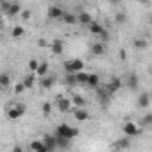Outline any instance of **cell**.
I'll list each match as a JSON object with an SVG mask.
<instances>
[{
	"label": "cell",
	"mask_w": 152,
	"mask_h": 152,
	"mask_svg": "<svg viewBox=\"0 0 152 152\" xmlns=\"http://www.w3.org/2000/svg\"><path fill=\"white\" fill-rule=\"evenodd\" d=\"M25 106L22 104V102H11L9 106H7V109H6V115H7V118L9 120H18L20 116H23L25 115Z\"/></svg>",
	"instance_id": "1"
},
{
	"label": "cell",
	"mask_w": 152,
	"mask_h": 152,
	"mask_svg": "<svg viewBox=\"0 0 152 152\" xmlns=\"http://www.w3.org/2000/svg\"><path fill=\"white\" fill-rule=\"evenodd\" d=\"M56 134H57V136H63V138H66V140L72 141L73 138L79 136V129H75V127H72V125H66V124H61V125H57Z\"/></svg>",
	"instance_id": "2"
},
{
	"label": "cell",
	"mask_w": 152,
	"mask_h": 152,
	"mask_svg": "<svg viewBox=\"0 0 152 152\" xmlns=\"http://www.w3.org/2000/svg\"><path fill=\"white\" fill-rule=\"evenodd\" d=\"M83 70H84V63H83L81 59H70V61H64V72H66V73L75 75V73H79V72H83Z\"/></svg>",
	"instance_id": "3"
},
{
	"label": "cell",
	"mask_w": 152,
	"mask_h": 152,
	"mask_svg": "<svg viewBox=\"0 0 152 152\" xmlns=\"http://www.w3.org/2000/svg\"><path fill=\"white\" fill-rule=\"evenodd\" d=\"M0 7H2L6 11V15H9V16H16V15L22 13V6L20 4H15V2H2V4H0Z\"/></svg>",
	"instance_id": "4"
},
{
	"label": "cell",
	"mask_w": 152,
	"mask_h": 152,
	"mask_svg": "<svg viewBox=\"0 0 152 152\" xmlns=\"http://www.w3.org/2000/svg\"><path fill=\"white\" fill-rule=\"evenodd\" d=\"M124 86V83H122V79H118V77H113L111 81H107V84L104 86V90L109 93V95H113V93H116L120 88Z\"/></svg>",
	"instance_id": "5"
},
{
	"label": "cell",
	"mask_w": 152,
	"mask_h": 152,
	"mask_svg": "<svg viewBox=\"0 0 152 152\" xmlns=\"http://www.w3.org/2000/svg\"><path fill=\"white\" fill-rule=\"evenodd\" d=\"M122 129H124V134H127V136H138V134H141V129L134 122H125Z\"/></svg>",
	"instance_id": "6"
},
{
	"label": "cell",
	"mask_w": 152,
	"mask_h": 152,
	"mask_svg": "<svg viewBox=\"0 0 152 152\" xmlns=\"http://www.w3.org/2000/svg\"><path fill=\"white\" fill-rule=\"evenodd\" d=\"M41 143H43V147H45L48 152H54V150H56V141H54V136L45 134V136H43V140H41Z\"/></svg>",
	"instance_id": "7"
},
{
	"label": "cell",
	"mask_w": 152,
	"mask_h": 152,
	"mask_svg": "<svg viewBox=\"0 0 152 152\" xmlns=\"http://www.w3.org/2000/svg\"><path fill=\"white\" fill-rule=\"evenodd\" d=\"M138 84H140V77L136 73H129V77H127V88L131 91H136L138 90Z\"/></svg>",
	"instance_id": "8"
},
{
	"label": "cell",
	"mask_w": 152,
	"mask_h": 152,
	"mask_svg": "<svg viewBox=\"0 0 152 152\" xmlns=\"http://www.w3.org/2000/svg\"><path fill=\"white\" fill-rule=\"evenodd\" d=\"M63 15H64V11H63L59 6H50V7H48V16H50L52 20L63 18Z\"/></svg>",
	"instance_id": "9"
},
{
	"label": "cell",
	"mask_w": 152,
	"mask_h": 152,
	"mask_svg": "<svg viewBox=\"0 0 152 152\" xmlns=\"http://www.w3.org/2000/svg\"><path fill=\"white\" fill-rule=\"evenodd\" d=\"M50 50H52V54L61 56V54H63V50H64L63 41H61V39H54V41H52V45H50Z\"/></svg>",
	"instance_id": "10"
},
{
	"label": "cell",
	"mask_w": 152,
	"mask_h": 152,
	"mask_svg": "<svg viewBox=\"0 0 152 152\" xmlns=\"http://www.w3.org/2000/svg\"><path fill=\"white\" fill-rule=\"evenodd\" d=\"M93 22V18H91V15L90 13H86V11H83L81 15H77V23H83V25H90Z\"/></svg>",
	"instance_id": "11"
},
{
	"label": "cell",
	"mask_w": 152,
	"mask_h": 152,
	"mask_svg": "<svg viewBox=\"0 0 152 152\" xmlns=\"http://www.w3.org/2000/svg\"><path fill=\"white\" fill-rule=\"evenodd\" d=\"M54 141H56V148H68L70 147V140L63 138V136H54Z\"/></svg>",
	"instance_id": "12"
},
{
	"label": "cell",
	"mask_w": 152,
	"mask_h": 152,
	"mask_svg": "<svg viewBox=\"0 0 152 152\" xmlns=\"http://www.w3.org/2000/svg\"><path fill=\"white\" fill-rule=\"evenodd\" d=\"M22 84H23V88H25V90H31V88H34V84H36V75H34V73H29L27 77L22 81Z\"/></svg>",
	"instance_id": "13"
},
{
	"label": "cell",
	"mask_w": 152,
	"mask_h": 152,
	"mask_svg": "<svg viewBox=\"0 0 152 152\" xmlns=\"http://www.w3.org/2000/svg\"><path fill=\"white\" fill-rule=\"evenodd\" d=\"M99 84H100V79H99V75H95V73H88V81H86V86H90V88H99Z\"/></svg>",
	"instance_id": "14"
},
{
	"label": "cell",
	"mask_w": 152,
	"mask_h": 152,
	"mask_svg": "<svg viewBox=\"0 0 152 152\" xmlns=\"http://www.w3.org/2000/svg\"><path fill=\"white\" fill-rule=\"evenodd\" d=\"M150 106V95L148 93H141L140 97H138V107H148Z\"/></svg>",
	"instance_id": "15"
},
{
	"label": "cell",
	"mask_w": 152,
	"mask_h": 152,
	"mask_svg": "<svg viewBox=\"0 0 152 152\" xmlns=\"http://www.w3.org/2000/svg\"><path fill=\"white\" fill-rule=\"evenodd\" d=\"M57 109H59L61 113H66V111L70 109V100L64 99V97H59V99H57Z\"/></svg>",
	"instance_id": "16"
},
{
	"label": "cell",
	"mask_w": 152,
	"mask_h": 152,
	"mask_svg": "<svg viewBox=\"0 0 152 152\" xmlns=\"http://www.w3.org/2000/svg\"><path fill=\"white\" fill-rule=\"evenodd\" d=\"M54 83H56V79L52 77V75H47V77H43V79L39 81V86L45 88V90H50V88L54 86Z\"/></svg>",
	"instance_id": "17"
},
{
	"label": "cell",
	"mask_w": 152,
	"mask_h": 152,
	"mask_svg": "<svg viewBox=\"0 0 152 152\" xmlns=\"http://www.w3.org/2000/svg\"><path fill=\"white\" fill-rule=\"evenodd\" d=\"M11 84V75L7 72H2L0 73V88H7Z\"/></svg>",
	"instance_id": "18"
},
{
	"label": "cell",
	"mask_w": 152,
	"mask_h": 152,
	"mask_svg": "<svg viewBox=\"0 0 152 152\" xmlns=\"http://www.w3.org/2000/svg\"><path fill=\"white\" fill-rule=\"evenodd\" d=\"M75 120H79V122H84V120H88L90 118V113L86 111V109H75Z\"/></svg>",
	"instance_id": "19"
},
{
	"label": "cell",
	"mask_w": 152,
	"mask_h": 152,
	"mask_svg": "<svg viewBox=\"0 0 152 152\" xmlns=\"http://www.w3.org/2000/svg\"><path fill=\"white\" fill-rule=\"evenodd\" d=\"M91 52H93L95 56H102V54L106 52L104 43H100V41H99V43H93V45H91Z\"/></svg>",
	"instance_id": "20"
},
{
	"label": "cell",
	"mask_w": 152,
	"mask_h": 152,
	"mask_svg": "<svg viewBox=\"0 0 152 152\" xmlns=\"http://www.w3.org/2000/svg\"><path fill=\"white\" fill-rule=\"evenodd\" d=\"M31 148H32L34 152H48V150L43 147L41 140H34V141H31Z\"/></svg>",
	"instance_id": "21"
},
{
	"label": "cell",
	"mask_w": 152,
	"mask_h": 152,
	"mask_svg": "<svg viewBox=\"0 0 152 152\" xmlns=\"http://www.w3.org/2000/svg\"><path fill=\"white\" fill-rule=\"evenodd\" d=\"M47 72H48V63H39L34 75H38V77H47Z\"/></svg>",
	"instance_id": "22"
},
{
	"label": "cell",
	"mask_w": 152,
	"mask_h": 152,
	"mask_svg": "<svg viewBox=\"0 0 152 152\" xmlns=\"http://www.w3.org/2000/svg\"><path fill=\"white\" fill-rule=\"evenodd\" d=\"M88 27H90V32H91V34H97V36H99V34H100V32L104 31V27H102V25H100L99 22H91V23H90Z\"/></svg>",
	"instance_id": "23"
},
{
	"label": "cell",
	"mask_w": 152,
	"mask_h": 152,
	"mask_svg": "<svg viewBox=\"0 0 152 152\" xmlns=\"http://www.w3.org/2000/svg\"><path fill=\"white\" fill-rule=\"evenodd\" d=\"M70 102H73L75 106H77V109H83V107H84V104H86L84 97H81V95H73V99H72Z\"/></svg>",
	"instance_id": "24"
},
{
	"label": "cell",
	"mask_w": 152,
	"mask_h": 152,
	"mask_svg": "<svg viewBox=\"0 0 152 152\" xmlns=\"http://www.w3.org/2000/svg\"><path fill=\"white\" fill-rule=\"evenodd\" d=\"M63 22L68 23V25H73V23H77V16L72 15V13H64L63 15Z\"/></svg>",
	"instance_id": "25"
},
{
	"label": "cell",
	"mask_w": 152,
	"mask_h": 152,
	"mask_svg": "<svg viewBox=\"0 0 152 152\" xmlns=\"http://www.w3.org/2000/svg\"><path fill=\"white\" fill-rule=\"evenodd\" d=\"M75 81H77V84H86V81H88V73H86V72L75 73Z\"/></svg>",
	"instance_id": "26"
},
{
	"label": "cell",
	"mask_w": 152,
	"mask_h": 152,
	"mask_svg": "<svg viewBox=\"0 0 152 152\" xmlns=\"http://www.w3.org/2000/svg\"><path fill=\"white\" fill-rule=\"evenodd\" d=\"M13 38H22L23 34H25V29L23 27H20V25H16V27H13Z\"/></svg>",
	"instance_id": "27"
},
{
	"label": "cell",
	"mask_w": 152,
	"mask_h": 152,
	"mask_svg": "<svg viewBox=\"0 0 152 152\" xmlns=\"http://www.w3.org/2000/svg\"><path fill=\"white\" fill-rule=\"evenodd\" d=\"M125 20H127V15H125L124 11H118V13L115 15V22H116V23H124Z\"/></svg>",
	"instance_id": "28"
},
{
	"label": "cell",
	"mask_w": 152,
	"mask_h": 152,
	"mask_svg": "<svg viewBox=\"0 0 152 152\" xmlns=\"http://www.w3.org/2000/svg\"><path fill=\"white\" fill-rule=\"evenodd\" d=\"M64 83H66L68 86H75V84H77V81H75V75H72V73H66Z\"/></svg>",
	"instance_id": "29"
},
{
	"label": "cell",
	"mask_w": 152,
	"mask_h": 152,
	"mask_svg": "<svg viewBox=\"0 0 152 152\" xmlns=\"http://www.w3.org/2000/svg\"><path fill=\"white\" fill-rule=\"evenodd\" d=\"M38 66H39V61H38V59H31V61H29V70H31V73H36Z\"/></svg>",
	"instance_id": "30"
},
{
	"label": "cell",
	"mask_w": 152,
	"mask_h": 152,
	"mask_svg": "<svg viewBox=\"0 0 152 152\" xmlns=\"http://www.w3.org/2000/svg\"><path fill=\"white\" fill-rule=\"evenodd\" d=\"M43 115H45V116H50V115H52V104H50V102H45V104H43Z\"/></svg>",
	"instance_id": "31"
},
{
	"label": "cell",
	"mask_w": 152,
	"mask_h": 152,
	"mask_svg": "<svg viewBox=\"0 0 152 152\" xmlns=\"http://www.w3.org/2000/svg\"><path fill=\"white\" fill-rule=\"evenodd\" d=\"M147 45H148L147 39H136V41H134V47H136V48H147Z\"/></svg>",
	"instance_id": "32"
},
{
	"label": "cell",
	"mask_w": 152,
	"mask_h": 152,
	"mask_svg": "<svg viewBox=\"0 0 152 152\" xmlns=\"http://www.w3.org/2000/svg\"><path fill=\"white\" fill-rule=\"evenodd\" d=\"M129 143H131V141H129L127 138H125V140H118V141H116V148H127Z\"/></svg>",
	"instance_id": "33"
},
{
	"label": "cell",
	"mask_w": 152,
	"mask_h": 152,
	"mask_svg": "<svg viewBox=\"0 0 152 152\" xmlns=\"http://www.w3.org/2000/svg\"><path fill=\"white\" fill-rule=\"evenodd\" d=\"M141 124H143V127H150V124H152V115H145L143 120H141Z\"/></svg>",
	"instance_id": "34"
},
{
	"label": "cell",
	"mask_w": 152,
	"mask_h": 152,
	"mask_svg": "<svg viewBox=\"0 0 152 152\" xmlns=\"http://www.w3.org/2000/svg\"><path fill=\"white\" fill-rule=\"evenodd\" d=\"M99 36H100V39H102L100 43H106V41L109 39V32H107V29H104V31H102V32H100Z\"/></svg>",
	"instance_id": "35"
},
{
	"label": "cell",
	"mask_w": 152,
	"mask_h": 152,
	"mask_svg": "<svg viewBox=\"0 0 152 152\" xmlns=\"http://www.w3.org/2000/svg\"><path fill=\"white\" fill-rule=\"evenodd\" d=\"M23 90H25V88H23V84H22V83H16V84H15V93H16V95H20Z\"/></svg>",
	"instance_id": "36"
},
{
	"label": "cell",
	"mask_w": 152,
	"mask_h": 152,
	"mask_svg": "<svg viewBox=\"0 0 152 152\" xmlns=\"http://www.w3.org/2000/svg\"><path fill=\"white\" fill-rule=\"evenodd\" d=\"M20 15H22V16H23L25 20H27V18H31V11H29V9H25V11H22Z\"/></svg>",
	"instance_id": "37"
},
{
	"label": "cell",
	"mask_w": 152,
	"mask_h": 152,
	"mask_svg": "<svg viewBox=\"0 0 152 152\" xmlns=\"http://www.w3.org/2000/svg\"><path fill=\"white\" fill-rule=\"evenodd\" d=\"M13 152H23V147H20V145H16V147L13 148Z\"/></svg>",
	"instance_id": "38"
},
{
	"label": "cell",
	"mask_w": 152,
	"mask_h": 152,
	"mask_svg": "<svg viewBox=\"0 0 152 152\" xmlns=\"http://www.w3.org/2000/svg\"><path fill=\"white\" fill-rule=\"evenodd\" d=\"M0 23H2V15H0Z\"/></svg>",
	"instance_id": "39"
},
{
	"label": "cell",
	"mask_w": 152,
	"mask_h": 152,
	"mask_svg": "<svg viewBox=\"0 0 152 152\" xmlns=\"http://www.w3.org/2000/svg\"><path fill=\"white\" fill-rule=\"evenodd\" d=\"M0 90H2V88H0Z\"/></svg>",
	"instance_id": "40"
}]
</instances>
